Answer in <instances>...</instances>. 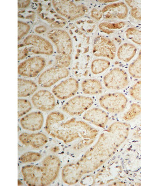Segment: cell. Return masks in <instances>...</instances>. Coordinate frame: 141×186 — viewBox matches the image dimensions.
<instances>
[{
    "label": "cell",
    "instance_id": "obj_13",
    "mask_svg": "<svg viewBox=\"0 0 141 186\" xmlns=\"http://www.w3.org/2000/svg\"><path fill=\"white\" fill-rule=\"evenodd\" d=\"M31 101L36 109L44 111L52 110L55 105L53 95L46 90H40L37 92L32 96Z\"/></svg>",
    "mask_w": 141,
    "mask_h": 186
},
{
    "label": "cell",
    "instance_id": "obj_6",
    "mask_svg": "<svg viewBox=\"0 0 141 186\" xmlns=\"http://www.w3.org/2000/svg\"><path fill=\"white\" fill-rule=\"evenodd\" d=\"M60 167V161L56 156L50 155L44 158L42 163L41 186L47 185L55 179Z\"/></svg>",
    "mask_w": 141,
    "mask_h": 186
},
{
    "label": "cell",
    "instance_id": "obj_7",
    "mask_svg": "<svg viewBox=\"0 0 141 186\" xmlns=\"http://www.w3.org/2000/svg\"><path fill=\"white\" fill-rule=\"evenodd\" d=\"M93 101L90 97L78 96L70 99L62 106L65 112L72 116L80 115L89 109Z\"/></svg>",
    "mask_w": 141,
    "mask_h": 186
},
{
    "label": "cell",
    "instance_id": "obj_27",
    "mask_svg": "<svg viewBox=\"0 0 141 186\" xmlns=\"http://www.w3.org/2000/svg\"><path fill=\"white\" fill-rule=\"evenodd\" d=\"M41 155L34 152H29L23 154L19 158V160L23 163L37 161L41 158Z\"/></svg>",
    "mask_w": 141,
    "mask_h": 186
},
{
    "label": "cell",
    "instance_id": "obj_22",
    "mask_svg": "<svg viewBox=\"0 0 141 186\" xmlns=\"http://www.w3.org/2000/svg\"><path fill=\"white\" fill-rule=\"evenodd\" d=\"M110 62L103 59H97L94 60L91 65V70L94 74H100L108 68Z\"/></svg>",
    "mask_w": 141,
    "mask_h": 186
},
{
    "label": "cell",
    "instance_id": "obj_10",
    "mask_svg": "<svg viewBox=\"0 0 141 186\" xmlns=\"http://www.w3.org/2000/svg\"><path fill=\"white\" fill-rule=\"evenodd\" d=\"M52 2L59 13L70 20L82 15L86 12V8L83 6L77 7L70 1L55 0Z\"/></svg>",
    "mask_w": 141,
    "mask_h": 186
},
{
    "label": "cell",
    "instance_id": "obj_20",
    "mask_svg": "<svg viewBox=\"0 0 141 186\" xmlns=\"http://www.w3.org/2000/svg\"><path fill=\"white\" fill-rule=\"evenodd\" d=\"M83 92L86 94L96 95L100 93L102 90V85L98 80L95 79H87L81 83Z\"/></svg>",
    "mask_w": 141,
    "mask_h": 186
},
{
    "label": "cell",
    "instance_id": "obj_18",
    "mask_svg": "<svg viewBox=\"0 0 141 186\" xmlns=\"http://www.w3.org/2000/svg\"><path fill=\"white\" fill-rule=\"evenodd\" d=\"M19 139L24 145L30 146L34 148H39L43 146L48 141L46 136L41 133L31 134L23 133L19 135Z\"/></svg>",
    "mask_w": 141,
    "mask_h": 186
},
{
    "label": "cell",
    "instance_id": "obj_5",
    "mask_svg": "<svg viewBox=\"0 0 141 186\" xmlns=\"http://www.w3.org/2000/svg\"><path fill=\"white\" fill-rule=\"evenodd\" d=\"M103 81L107 89L117 90L125 88L129 83L126 72L118 68L113 69L106 74L103 77Z\"/></svg>",
    "mask_w": 141,
    "mask_h": 186
},
{
    "label": "cell",
    "instance_id": "obj_15",
    "mask_svg": "<svg viewBox=\"0 0 141 186\" xmlns=\"http://www.w3.org/2000/svg\"><path fill=\"white\" fill-rule=\"evenodd\" d=\"M44 122V117L39 111L29 113L23 117L20 120L22 128L26 130L34 131L40 129Z\"/></svg>",
    "mask_w": 141,
    "mask_h": 186
},
{
    "label": "cell",
    "instance_id": "obj_19",
    "mask_svg": "<svg viewBox=\"0 0 141 186\" xmlns=\"http://www.w3.org/2000/svg\"><path fill=\"white\" fill-rule=\"evenodd\" d=\"M18 97L30 96L37 89V84L31 80L18 78Z\"/></svg>",
    "mask_w": 141,
    "mask_h": 186
},
{
    "label": "cell",
    "instance_id": "obj_36",
    "mask_svg": "<svg viewBox=\"0 0 141 186\" xmlns=\"http://www.w3.org/2000/svg\"><path fill=\"white\" fill-rule=\"evenodd\" d=\"M99 1L101 2L107 3L110 2H114L116 1V0H99Z\"/></svg>",
    "mask_w": 141,
    "mask_h": 186
},
{
    "label": "cell",
    "instance_id": "obj_31",
    "mask_svg": "<svg viewBox=\"0 0 141 186\" xmlns=\"http://www.w3.org/2000/svg\"><path fill=\"white\" fill-rule=\"evenodd\" d=\"M30 26L27 24L18 22V40L26 34L29 31Z\"/></svg>",
    "mask_w": 141,
    "mask_h": 186
},
{
    "label": "cell",
    "instance_id": "obj_26",
    "mask_svg": "<svg viewBox=\"0 0 141 186\" xmlns=\"http://www.w3.org/2000/svg\"><path fill=\"white\" fill-rule=\"evenodd\" d=\"M18 118H19L29 112L32 108L30 102L28 100L23 99L18 100Z\"/></svg>",
    "mask_w": 141,
    "mask_h": 186
},
{
    "label": "cell",
    "instance_id": "obj_17",
    "mask_svg": "<svg viewBox=\"0 0 141 186\" xmlns=\"http://www.w3.org/2000/svg\"><path fill=\"white\" fill-rule=\"evenodd\" d=\"M83 118L95 125L103 128L108 120V116L103 110L97 108H92L84 115Z\"/></svg>",
    "mask_w": 141,
    "mask_h": 186
},
{
    "label": "cell",
    "instance_id": "obj_33",
    "mask_svg": "<svg viewBox=\"0 0 141 186\" xmlns=\"http://www.w3.org/2000/svg\"><path fill=\"white\" fill-rule=\"evenodd\" d=\"M28 50L26 48L18 51V60H21L25 57L27 55Z\"/></svg>",
    "mask_w": 141,
    "mask_h": 186
},
{
    "label": "cell",
    "instance_id": "obj_29",
    "mask_svg": "<svg viewBox=\"0 0 141 186\" xmlns=\"http://www.w3.org/2000/svg\"><path fill=\"white\" fill-rule=\"evenodd\" d=\"M130 95L134 99L141 101V80L135 83L130 88Z\"/></svg>",
    "mask_w": 141,
    "mask_h": 186
},
{
    "label": "cell",
    "instance_id": "obj_25",
    "mask_svg": "<svg viewBox=\"0 0 141 186\" xmlns=\"http://www.w3.org/2000/svg\"><path fill=\"white\" fill-rule=\"evenodd\" d=\"M141 113V106L135 103L132 104L129 108L124 114L123 118L130 120L134 118Z\"/></svg>",
    "mask_w": 141,
    "mask_h": 186
},
{
    "label": "cell",
    "instance_id": "obj_37",
    "mask_svg": "<svg viewBox=\"0 0 141 186\" xmlns=\"http://www.w3.org/2000/svg\"><path fill=\"white\" fill-rule=\"evenodd\" d=\"M22 184V183L19 180H18V185H20Z\"/></svg>",
    "mask_w": 141,
    "mask_h": 186
},
{
    "label": "cell",
    "instance_id": "obj_28",
    "mask_svg": "<svg viewBox=\"0 0 141 186\" xmlns=\"http://www.w3.org/2000/svg\"><path fill=\"white\" fill-rule=\"evenodd\" d=\"M127 37L134 42L138 44H141V31L135 28H131L128 29L126 32Z\"/></svg>",
    "mask_w": 141,
    "mask_h": 186
},
{
    "label": "cell",
    "instance_id": "obj_34",
    "mask_svg": "<svg viewBox=\"0 0 141 186\" xmlns=\"http://www.w3.org/2000/svg\"><path fill=\"white\" fill-rule=\"evenodd\" d=\"M92 15L93 17L97 19H99L102 17L101 13L96 10L93 11L92 13Z\"/></svg>",
    "mask_w": 141,
    "mask_h": 186
},
{
    "label": "cell",
    "instance_id": "obj_4",
    "mask_svg": "<svg viewBox=\"0 0 141 186\" xmlns=\"http://www.w3.org/2000/svg\"><path fill=\"white\" fill-rule=\"evenodd\" d=\"M69 74L66 67L57 65L43 72L39 77L38 82L40 86L49 87L67 77Z\"/></svg>",
    "mask_w": 141,
    "mask_h": 186
},
{
    "label": "cell",
    "instance_id": "obj_21",
    "mask_svg": "<svg viewBox=\"0 0 141 186\" xmlns=\"http://www.w3.org/2000/svg\"><path fill=\"white\" fill-rule=\"evenodd\" d=\"M136 52V48L133 45L125 43L119 48L118 56L120 60L125 62L130 61L134 56Z\"/></svg>",
    "mask_w": 141,
    "mask_h": 186
},
{
    "label": "cell",
    "instance_id": "obj_8",
    "mask_svg": "<svg viewBox=\"0 0 141 186\" xmlns=\"http://www.w3.org/2000/svg\"><path fill=\"white\" fill-rule=\"evenodd\" d=\"M45 65V61L43 58L34 57L22 62L18 67V72L22 76L34 77L38 75Z\"/></svg>",
    "mask_w": 141,
    "mask_h": 186
},
{
    "label": "cell",
    "instance_id": "obj_11",
    "mask_svg": "<svg viewBox=\"0 0 141 186\" xmlns=\"http://www.w3.org/2000/svg\"><path fill=\"white\" fill-rule=\"evenodd\" d=\"M79 82L75 79L70 78L62 81L54 87L52 92L60 100H65L74 96L77 91Z\"/></svg>",
    "mask_w": 141,
    "mask_h": 186
},
{
    "label": "cell",
    "instance_id": "obj_1",
    "mask_svg": "<svg viewBox=\"0 0 141 186\" xmlns=\"http://www.w3.org/2000/svg\"><path fill=\"white\" fill-rule=\"evenodd\" d=\"M123 130L121 126L112 124L80 160L64 167L62 178L64 182L69 185L75 184L83 174L91 172L101 166L118 145V134L124 131Z\"/></svg>",
    "mask_w": 141,
    "mask_h": 186
},
{
    "label": "cell",
    "instance_id": "obj_24",
    "mask_svg": "<svg viewBox=\"0 0 141 186\" xmlns=\"http://www.w3.org/2000/svg\"><path fill=\"white\" fill-rule=\"evenodd\" d=\"M125 2L131 8V14L135 18L141 19V0H126Z\"/></svg>",
    "mask_w": 141,
    "mask_h": 186
},
{
    "label": "cell",
    "instance_id": "obj_32",
    "mask_svg": "<svg viewBox=\"0 0 141 186\" xmlns=\"http://www.w3.org/2000/svg\"><path fill=\"white\" fill-rule=\"evenodd\" d=\"M125 25V23L123 22H120L117 23H103L100 24L99 26L101 29L106 28L108 29H117L123 28Z\"/></svg>",
    "mask_w": 141,
    "mask_h": 186
},
{
    "label": "cell",
    "instance_id": "obj_12",
    "mask_svg": "<svg viewBox=\"0 0 141 186\" xmlns=\"http://www.w3.org/2000/svg\"><path fill=\"white\" fill-rule=\"evenodd\" d=\"M24 44L30 46L28 49L35 54L50 55L53 52V47L50 43L43 38L36 35H30L24 40Z\"/></svg>",
    "mask_w": 141,
    "mask_h": 186
},
{
    "label": "cell",
    "instance_id": "obj_9",
    "mask_svg": "<svg viewBox=\"0 0 141 186\" xmlns=\"http://www.w3.org/2000/svg\"><path fill=\"white\" fill-rule=\"evenodd\" d=\"M49 38L55 44L58 53L61 55H69L72 51L70 38L66 32L54 29L48 34Z\"/></svg>",
    "mask_w": 141,
    "mask_h": 186
},
{
    "label": "cell",
    "instance_id": "obj_35",
    "mask_svg": "<svg viewBox=\"0 0 141 186\" xmlns=\"http://www.w3.org/2000/svg\"><path fill=\"white\" fill-rule=\"evenodd\" d=\"M46 30V28L44 26L38 27L35 29V31L39 33H44Z\"/></svg>",
    "mask_w": 141,
    "mask_h": 186
},
{
    "label": "cell",
    "instance_id": "obj_2",
    "mask_svg": "<svg viewBox=\"0 0 141 186\" xmlns=\"http://www.w3.org/2000/svg\"><path fill=\"white\" fill-rule=\"evenodd\" d=\"M61 121L46 122L45 130L48 133L65 142H70L81 137L80 136L85 138H92L93 128L86 123L74 118L65 122Z\"/></svg>",
    "mask_w": 141,
    "mask_h": 186
},
{
    "label": "cell",
    "instance_id": "obj_3",
    "mask_svg": "<svg viewBox=\"0 0 141 186\" xmlns=\"http://www.w3.org/2000/svg\"><path fill=\"white\" fill-rule=\"evenodd\" d=\"M127 102L126 97L119 92L107 94L101 96L99 99L101 106L107 111L113 113L123 112Z\"/></svg>",
    "mask_w": 141,
    "mask_h": 186
},
{
    "label": "cell",
    "instance_id": "obj_30",
    "mask_svg": "<svg viewBox=\"0 0 141 186\" xmlns=\"http://www.w3.org/2000/svg\"><path fill=\"white\" fill-rule=\"evenodd\" d=\"M70 57L69 55L60 54L56 56L57 65L65 67H68L70 62Z\"/></svg>",
    "mask_w": 141,
    "mask_h": 186
},
{
    "label": "cell",
    "instance_id": "obj_16",
    "mask_svg": "<svg viewBox=\"0 0 141 186\" xmlns=\"http://www.w3.org/2000/svg\"><path fill=\"white\" fill-rule=\"evenodd\" d=\"M93 50L94 54L96 56H104L113 59L115 57L116 47L108 39L101 38L95 43Z\"/></svg>",
    "mask_w": 141,
    "mask_h": 186
},
{
    "label": "cell",
    "instance_id": "obj_14",
    "mask_svg": "<svg viewBox=\"0 0 141 186\" xmlns=\"http://www.w3.org/2000/svg\"><path fill=\"white\" fill-rule=\"evenodd\" d=\"M21 171L24 180L28 185L41 186L42 166L28 165L23 167Z\"/></svg>",
    "mask_w": 141,
    "mask_h": 186
},
{
    "label": "cell",
    "instance_id": "obj_23",
    "mask_svg": "<svg viewBox=\"0 0 141 186\" xmlns=\"http://www.w3.org/2000/svg\"><path fill=\"white\" fill-rule=\"evenodd\" d=\"M128 71L133 77L141 78V50L137 58L129 65Z\"/></svg>",
    "mask_w": 141,
    "mask_h": 186
}]
</instances>
